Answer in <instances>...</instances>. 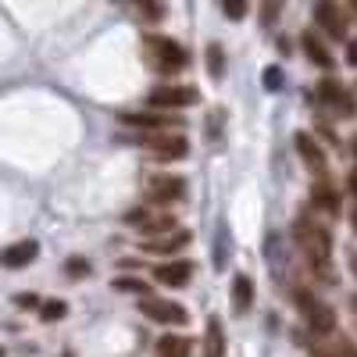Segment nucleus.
Here are the masks:
<instances>
[{
    "mask_svg": "<svg viewBox=\"0 0 357 357\" xmlns=\"http://www.w3.org/2000/svg\"><path fill=\"white\" fill-rule=\"evenodd\" d=\"M293 240H296V247H301V254L307 257V264L314 268V272L329 275V257H333V236H329V229H321L311 218H296L293 222Z\"/></svg>",
    "mask_w": 357,
    "mask_h": 357,
    "instance_id": "obj_1",
    "label": "nucleus"
},
{
    "mask_svg": "<svg viewBox=\"0 0 357 357\" xmlns=\"http://www.w3.org/2000/svg\"><path fill=\"white\" fill-rule=\"evenodd\" d=\"M146 18H161V8H154V4H146V8H139Z\"/></svg>",
    "mask_w": 357,
    "mask_h": 357,
    "instance_id": "obj_28",
    "label": "nucleus"
},
{
    "mask_svg": "<svg viewBox=\"0 0 357 357\" xmlns=\"http://www.w3.org/2000/svg\"><path fill=\"white\" fill-rule=\"evenodd\" d=\"M65 311H68V304H61V301H47V304H43V318H47V321L65 318Z\"/></svg>",
    "mask_w": 357,
    "mask_h": 357,
    "instance_id": "obj_22",
    "label": "nucleus"
},
{
    "mask_svg": "<svg viewBox=\"0 0 357 357\" xmlns=\"http://www.w3.org/2000/svg\"><path fill=\"white\" fill-rule=\"evenodd\" d=\"M68 272H72V275H82V272H89V264H82V261H68Z\"/></svg>",
    "mask_w": 357,
    "mask_h": 357,
    "instance_id": "obj_26",
    "label": "nucleus"
},
{
    "mask_svg": "<svg viewBox=\"0 0 357 357\" xmlns=\"http://www.w3.org/2000/svg\"><path fill=\"white\" fill-rule=\"evenodd\" d=\"M143 57H146V65H151L154 72H165V75H175V72H183L190 65V57L186 50L178 47L175 40L168 36H143Z\"/></svg>",
    "mask_w": 357,
    "mask_h": 357,
    "instance_id": "obj_2",
    "label": "nucleus"
},
{
    "mask_svg": "<svg viewBox=\"0 0 357 357\" xmlns=\"http://www.w3.org/2000/svg\"><path fill=\"white\" fill-rule=\"evenodd\" d=\"M311 200L321 207V211H329V215H336V207H340V204H336V193H333V186H318V190L311 193Z\"/></svg>",
    "mask_w": 357,
    "mask_h": 357,
    "instance_id": "obj_20",
    "label": "nucleus"
},
{
    "mask_svg": "<svg viewBox=\"0 0 357 357\" xmlns=\"http://www.w3.org/2000/svg\"><path fill=\"white\" fill-rule=\"evenodd\" d=\"M325 357H357V354H354V350H347V347H340L336 354H325Z\"/></svg>",
    "mask_w": 357,
    "mask_h": 357,
    "instance_id": "obj_30",
    "label": "nucleus"
},
{
    "mask_svg": "<svg viewBox=\"0 0 357 357\" xmlns=\"http://www.w3.org/2000/svg\"><path fill=\"white\" fill-rule=\"evenodd\" d=\"M222 47L218 43H211V47H207V72H211L215 79H222Z\"/></svg>",
    "mask_w": 357,
    "mask_h": 357,
    "instance_id": "obj_21",
    "label": "nucleus"
},
{
    "mask_svg": "<svg viewBox=\"0 0 357 357\" xmlns=\"http://www.w3.org/2000/svg\"><path fill=\"white\" fill-rule=\"evenodd\" d=\"M296 304H301V314H304L307 329L314 336H329L336 329V311L325 304V301H318L314 293H296Z\"/></svg>",
    "mask_w": 357,
    "mask_h": 357,
    "instance_id": "obj_3",
    "label": "nucleus"
},
{
    "mask_svg": "<svg viewBox=\"0 0 357 357\" xmlns=\"http://www.w3.org/2000/svg\"><path fill=\"white\" fill-rule=\"evenodd\" d=\"M36 254H40V243L36 240H22L15 247L0 250V264H4V268H25V264L36 261Z\"/></svg>",
    "mask_w": 357,
    "mask_h": 357,
    "instance_id": "obj_11",
    "label": "nucleus"
},
{
    "mask_svg": "<svg viewBox=\"0 0 357 357\" xmlns=\"http://www.w3.org/2000/svg\"><path fill=\"white\" fill-rule=\"evenodd\" d=\"M18 304H25V307H33V304H40V301H36L33 293H22V296H18Z\"/></svg>",
    "mask_w": 357,
    "mask_h": 357,
    "instance_id": "obj_27",
    "label": "nucleus"
},
{
    "mask_svg": "<svg viewBox=\"0 0 357 357\" xmlns=\"http://www.w3.org/2000/svg\"><path fill=\"white\" fill-rule=\"evenodd\" d=\"M122 122L126 126H139V129H154V132H168L172 126H178V118H168V114H132V111H126Z\"/></svg>",
    "mask_w": 357,
    "mask_h": 357,
    "instance_id": "obj_15",
    "label": "nucleus"
},
{
    "mask_svg": "<svg viewBox=\"0 0 357 357\" xmlns=\"http://www.w3.org/2000/svg\"><path fill=\"white\" fill-rule=\"evenodd\" d=\"M232 293H236V311L247 314L250 311V296H254V282L247 275H240V279L232 282Z\"/></svg>",
    "mask_w": 357,
    "mask_h": 357,
    "instance_id": "obj_19",
    "label": "nucleus"
},
{
    "mask_svg": "<svg viewBox=\"0 0 357 357\" xmlns=\"http://www.w3.org/2000/svg\"><path fill=\"white\" fill-rule=\"evenodd\" d=\"M186 243H190V232L175 229V232H165L161 240H146L143 250H146V254H175V250H183Z\"/></svg>",
    "mask_w": 357,
    "mask_h": 357,
    "instance_id": "obj_13",
    "label": "nucleus"
},
{
    "mask_svg": "<svg viewBox=\"0 0 357 357\" xmlns=\"http://www.w3.org/2000/svg\"><path fill=\"white\" fill-rule=\"evenodd\" d=\"M204 357H225V333L218 318H207L204 329Z\"/></svg>",
    "mask_w": 357,
    "mask_h": 357,
    "instance_id": "obj_16",
    "label": "nucleus"
},
{
    "mask_svg": "<svg viewBox=\"0 0 357 357\" xmlns=\"http://www.w3.org/2000/svg\"><path fill=\"white\" fill-rule=\"evenodd\" d=\"M114 289H126V293H143V279H114Z\"/></svg>",
    "mask_w": 357,
    "mask_h": 357,
    "instance_id": "obj_23",
    "label": "nucleus"
},
{
    "mask_svg": "<svg viewBox=\"0 0 357 357\" xmlns=\"http://www.w3.org/2000/svg\"><path fill=\"white\" fill-rule=\"evenodd\" d=\"M296 151H301V158H304V165L314 172V175H325V154H321V146L307 136V132H301L296 136Z\"/></svg>",
    "mask_w": 357,
    "mask_h": 357,
    "instance_id": "obj_14",
    "label": "nucleus"
},
{
    "mask_svg": "<svg viewBox=\"0 0 357 357\" xmlns=\"http://www.w3.org/2000/svg\"><path fill=\"white\" fill-rule=\"evenodd\" d=\"M350 186H354V193H357V172H354V178H350ZM354 229H357V211H354Z\"/></svg>",
    "mask_w": 357,
    "mask_h": 357,
    "instance_id": "obj_31",
    "label": "nucleus"
},
{
    "mask_svg": "<svg viewBox=\"0 0 357 357\" xmlns=\"http://www.w3.org/2000/svg\"><path fill=\"white\" fill-rule=\"evenodd\" d=\"M0 357H4V350H0Z\"/></svg>",
    "mask_w": 357,
    "mask_h": 357,
    "instance_id": "obj_34",
    "label": "nucleus"
},
{
    "mask_svg": "<svg viewBox=\"0 0 357 357\" xmlns=\"http://www.w3.org/2000/svg\"><path fill=\"white\" fill-rule=\"evenodd\" d=\"M264 86H268V89H279V86H282V72H279V68H268V72H264Z\"/></svg>",
    "mask_w": 357,
    "mask_h": 357,
    "instance_id": "obj_24",
    "label": "nucleus"
},
{
    "mask_svg": "<svg viewBox=\"0 0 357 357\" xmlns=\"http://www.w3.org/2000/svg\"><path fill=\"white\" fill-rule=\"evenodd\" d=\"M143 146L151 154H158V158H186L190 154V143H186V136L183 132H146L143 136Z\"/></svg>",
    "mask_w": 357,
    "mask_h": 357,
    "instance_id": "obj_7",
    "label": "nucleus"
},
{
    "mask_svg": "<svg viewBox=\"0 0 357 357\" xmlns=\"http://www.w3.org/2000/svg\"><path fill=\"white\" fill-rule=\"evenodd\" d=\"M354 311H357V296H354Z\"/></svg>",
    "mask_w": 357,
    "mask_h": 357,
    "instance_id": "obj_33",
    "label": "nucleus"
},
{
    "mask_svg": "<svg viewBox=\"0 0 357 357\" xmlns=\"http://www.w3.org/2000/svg\"><path fill=\"white\" fill-rule=\"evenodd\" d=\"M129 225H136L143 236H165L175 229V215L172 211H154V207H136V211L126 215Z\"/></svg>",
    "mask_w": 357,
    "mask_h": 357,
    "instance_id": "obj_5",
    "label": "nucleus"
},
{
    "mask_svg": "<svg viewBox=\"0 0 357 357\" xmlns=\"http://www.w3.org/2000/svg\"><path fill=\"white\" fill-rule=\"evenodd\" d=\"M347 57H350V65H357V40H350V50H347Z\"/></svg>",
    "mask_w": 357,
    "mask_h": 357,
    "instance_id": "obj_29",
    "label": "nucleus"
},
{
    "mask_svg": "<svg viewBox=\"0 0 357 357\" xmlns=\"http://www.w3.org/2000/svg\"><path fill=\"white\" fill-rule=\"evenodd\" d=\"M193 354V340L186 336H161L158 340V357H190Z\"/></svg>",
    "mask_w": 357,
    "mask_h": 357,
    "instance_id": "obj_17",
    "label": "nucleus"
},
{
    "mask_svg": "<svg viewBox=\"0 0 357 357\" xmlns=\"http://www.w3.org/2000/svg\"><path fill=\"white\" fill-rule=\"evenodd\" d=\"M190 275H193L190 261H172V264H158V268H154V279H158L161 286H172V289L186 286Z\"/></svg>",
    "mask_w": 357,
    "mask_h": 357,
    "instance_id": "obj_12",
    "label": "nucleus"
},
{
    "mask_svg": "<svg viewBox=\"0 0 357 357\" xmlns=\"http://www.w3.org/2000/svg\"><path fill=\"white\" fill-rule=\"evenodd\" d=\"M197 100L200 93L193 86H158L151 93V107H190Z\"/></svg>",
    "mask_w": 357,
    "mask_h": 357,
    "instance_id": "obj_8",
    "label": "nucleus"
},
{
    "mask_svg": "<svg viewBox=\"0 0 357 357\" xmlns=\"http://www.w3.org/2000/svg\"><path fill=\"white\" fill-rule=\"evenodd\" d=\"M314 22H318L333 40H343V36H347V15H343L340 4H333V0H321V4L314 8Z\"/></svg>",
    "mask_w": 357,
    "mask_h": 357,
    "instance_id": "obj_10",
    "label": "nucleus"
},
{
    "mask_svg": "<svg viewBox=\"0 0 357 357\" xmlns=\"http://www.w3.org/2000/svg\"><path fill=\"white\" fill-rule=\"evenodd\" d=\"M350 268H354V275H357V254H354V257H350Z\"/></svg>",
    "mask_w": 357,
    "mask_h": 357,
    "instance_id": "obj_32",
    "label": "nucleus"
},
{
    "mask_svg": "<svg viewBox=\"0 0 357 357\" xmlns=\"http://www.w3.org/2000/svg\"><path fill=\"white\" fill-rule=\"evenodd\" d=\"M139 311H143L146 318L161 321V325H186V321H190V314H186V307H183V304L161 301V296H143Z\"/></svg>",
    "mask_w": 357,
    "mask_h": 357,
    "instance_id": "obj_6",
    "label": "nucleus"
},
{
    "mask_svg": "<svg viewBox=\"0 0 357 357\" xmlns=\"http://www.w3.org/2000/svg\"><path fill=\"white\" fill-rule=\"evenodd\" d=\"M146 193H151L154 204H175L186 197V183L178 175H154L151 183H146Z\"/></svg>",
    "mask_w": 357,
    "mask_h": 357,
    "instance_id": "obj_9",
    "label": "nucleus"
},
{
    "mask_svg": "<svg viewBox=\"0 0 357 357\" xmlns=\"http://www.w3.org/2000/svg\"><path fill=\"white\" fill-rule=\"evenodd\" d=\"M222 11H225L229 18H243V15H247V4H225Z\"/></svg>",
    "mask_w": 357,
    "mask_h": 357,
    "instance_id": "obj_25",
    "label": "nucleus"
},
{
    "mask_svg": "<svg viewBox=\"0 0 357 357\" xmlns=\"http://www.w3.org/2000/svg\"><path fill=\"white\" fill-rule=\"evenodd\" d=\"M314 97H318V104H321L325 111H333L336 118H350V114H354V93H350V89H343L340 82H333V79L318 82Z\"/></svg>",
    "mask_w": 357,
    "mask_h": 357,
    "instance_id": "obj_4",
    "label": "nucleus"
},
{
    "mask_svg": "<svg viewBox=\"0 0 357 357\" xmlns=\"http://www.w3.org/2000/svg\"><path fill=\"white\" fill-rule=\"evenodd\" d=\"M304 54L311 57V61L318 65V68H333V57H329V50H325V43L314 36V33H304Z\"/></svg>",
    "mask_w": 357,
    "mask_h": 357,
    "instance_id": "obj_18",
    "label": "nucleus"
}]
</instances>
